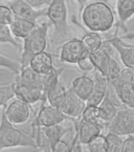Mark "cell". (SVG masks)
Returning <instances> with one entry per match:
<instances>
[{
  "label": "cell",
  "instance_id": "cell-1",
  "mask_svg": "<svg viewBox=\"0 0 134 152\" xmlns=\"http://www.w3.org/2000/svg\"><path fill=\"white\" fill-rule=\"evenodd\" d=\"M81 19L91 32L106 33L114 24V14L111 7L104 2H92L83 8Z\"/></svg>",
  "mask_w": 134,
  "mask_h": 152
},
{
  "label": "cell",
  "instance_id": "cell-2",
  "mask_svg": "<svg viewBox=\"0 0 134 152\" xmlns=\"http://www.w3.org/2000/svg\"><path fill=\"white\" fill-rule=\"evenodd\" d=\"M14 125L7 119L2 108L0 116V151L18 147H37L35 138L22 132Z\"/></svg>",
  "mask_w": 134,
  "mask_h": 152
},
{
  "label": "cell",
  "instance_id": "cell-3",
  "mask_svg": "<svg viewBox=\"0 0 134 152\" xmlns=\"http://www.w3.org/2000/svg\"><path fill=\"white\" fill-rule=\"evenodd\" d=\"M47 17L54 27L53 43L54 45L63 43L70 34L68 10L66 0H52L47 7Z\"/></svg>",
  "mask_w": 134,
  "mask_h": 152
},
{
  "label": "cell",
  "instance_id": "cell-4",
  "mask_svg": "<svg viewBox=\"0 0 134 152\" xmlns=\"http://www.w3.org/2000/svg\"><path fill=\"white\" fill-rule=\"evenodd\" d=\"M49 27V23L43 22L42 24L38 25L29 35L24 38L20 61L21 67L28 66L31 59L35 55L46 50Z\"/></svg>",
  "mask_w": 134,
  "mask_h": 152
},
{
  "label": "cell",
  "instance_id": "cell-5",
  "mask_svg": "<svg viewBox=\"0 0 134 152\" xmlns=\"http://www.w3.org/2000/svg\"><path fill=\"white\" fill-rule=\"evenodd\" d=\"M108 132L119 135H130L134 133V108L125 107L118 113L107 126Z\"/></svg>",
  "mask_w": 134,
  "mask_h": 152
},
{
  "label": "cell",
  "instance_id": "cell-6",
  "mask_svg": "<svg viewBox=\"0 0 134 152\" xmlns=\"http://www.w3.org/2000/svg\"><path fill=\"white\" fill-rule=\"evenodd\" d=\"M89 54L81 39L73 38L62 44L59 53V59L62 63L77 64L83 56Z\"/></svg>",
  "mask_w": 134,
  "mask_h": 152
},
{
  "label": "cell",
  "instance_id": "cell-7",
  "mask_svg": "<svg viewBox=\"0 0 134 152\" xmlns=\"http://www.w3.org/2000/svg\"><path fill=\"white\" fill-rule=\"evenodd\" d=\"M67 116L61 109L49 104H42L39 113L33 121V128L34 129L41 127H50L62 124Z\"/></svg>",
  "mask_w": 134,
  "mask_h": 152
},
{
  "label": "cell",
  "instance_id": "cell-8",
  "mask_svg": "<svg viewBox=\"0 0 134 152\" xmlns=\"http://www.w3.org/2000/svg\"><path fill=\"white\" fill-rule=\"evenodd\" d=\"M7 4L14 13V16L27 19L37 23L36 21L41 17L47 16V7L37 10L33 7L25 0H11Z\"/></svg>",
  "mask_w": 134,
  "mask_h": 152
},
{
  "label": "cell",
  "instance_id": "cell-9",
  "mask_svg": "<svg viewBox=\"0 0 134 152\" xmlns=\"http://www.w3.org/2000/svg\"><path fill=\"white\" fill-rule=\"evenodd\" d=\"M5 114L13 124H23L30 118V104L17 98L4 108Z\"/></svg>",
  "mask_w": 134,
  "mask_h": 152
},
{
  "label": "cell",
  "instance_id": "cell-10",
  "mask_svg": "<svg viewBox=\"0 0 134 152\" xmlns=\"http://www.w3.org/2000/svg\"><path fill=\"white\" fill-rule=\"evenodd\" d=\"M86 105V102L78 97L73 90L70 88L67 89L66 101L61 110L67 116V118L78 119L82 116Z\"/></svg>",
  "mask_w": 134,
  "mask_h": 152
},
{
  "label": "cell",
  "instance_id": "cell-11",
  "mask_svg": "<svg viewBox=\"0 0 134 152\" xmlns=\"http://www.w3.org/2000/svg\"><path fill=\"white\" fill-rule=\"evenodd\" d=\"M76 128V136L81 144L87 145L95 136L101 133L102 128L96 124L83 121L82 118L70 119Z\"/></svg>",
  "mask_w": 134,
  "mask_h": 152
},
{
  "label": "cell",
  "instance_id": "cell-12",
  "mask_svg": "<svg viewBox=\"0 0 134 152\" xmlns=\"http://www.w3.org/2000/svg\"><path fill=\"white\" fill-rule=\"evenodd\" d=\"M12 85L17 98L28 103V104H35L39 101L43 102V93L42 89L14 82V83H12Z\"/></svg>",
  "mask_w": 134,
  "mask_h": 152
},
{
  "label": "cell",
  "instance_id": "cell-13",
  "mask_svg": "<svg viewBox=\"0 0 134 152\" xmlns=\"http://www.w3.org/2000/svg\"><path fill=\"white\" fill-rule=\"evenodd\" d=\"M109 81L106 76L96 71L94 78V87L86 104L98 106L108 92Z\"/></svg>",
  "mask_w": 134,
  "mask_h": 152
},
{
  "label": "cell",
  "instance_id": "cell-14",
  "mask_svg": "<svg viewBox=\"0 0 134 152\" xmlns=\"http://www.w3.org/2000/svg\"><path fill=\"white\" fill-rule=\"evenodd\" d=\"M111 85L122 103L125 107L134 108V83L118 78Z\"/></svg>",
  "mask_w": 134,
  "mask_h": 152
},
{
  "label": "cell",
  "instance_id": "cell-15",
  "mask_svg": "<svg viewBox=\"0 0 134 152\" xmlns=\"http://www.w3.org/2000/svg\"><path fill=\"white\" fill-rule=\"evenodd\" d=\"M14 83L38 87L43 90V75L34 71L29 65L21 67V71L15 76Z\"/></svg>",
  "mask_w": 134,
  "mask_h": 152
},
{
  "label": "cell",
  "instance_id": "cell-16",
  "mask_svg": "<svg viewBox=\"0 0 134 152\" xmlns=\"http://www.w3.org/2000/svg\"><path fill=\"white\" fill-rule=\"evenodd\" d=\"M94 87V79L86 75H82L76 78L72 82L71 89L73 91L84 101L89 98Z\"/></svg>",
  "mask_w": 134,
  "mask_h": 152
},
{
  "label": "cell",
  "instance_id": "cell-17",
  "mask_svg": "<svg viewBox=\"0 0 134 152\" xmlns=\"http://www.w3.org/2000/svg\"><path fill=\"white\" fill-rule=\"evenodd\" d=\"M29 66L40 75L48 73L54 67L51 55L46 51L35 55L31 59Z\"/></svg>",
  "mask_w": 134,
  "mask_h": 152
},
{
  "label": "cell",
  "instance_id": "cell-18",
  "mask_svg": "<svg viewBox=\"0 0 134 152\" xmlns=\"http://www.w3.org/2000/svg\"><path fill=\"white\" fill-rule=\"evenodd\" d=\"M13 35L16 38L24 39L28 36L38 26L37 23L27 19L14 16V20L9 25Z\"/></svg>",
  "mask_w": 134,
  "mask_h": 152
},
{
  "label": "cell",
  "instance_id": "cell-19",
  "mask_svg": "<svg viewBox=\"0 0 134 152\" xmlns=\"http://www.w3.org/2000/svg\"><path fill=\"white\" fill-rule=\"evenodd\" d=\"M110 42L114 48L118 51L124 66L134 69V46L126 45L117 38H114Z\"/></svg>",
  "mask_w": 134,
  "mask_h": 152
},
{
  "label": "cell",
  "instance_id": "cell-20",
  "mask_svg": "<svg viewBox=\"0 0 134 152\" xmlns=\"http://www.w3.org/2000/svg\"><path fill=\"white\" fill-rule=\"evenodd\" d=\"M108 45H107V42H104L103 46L98 51L90 54L96 66V71H98L104 75H105L106 74L107 66L110 63V60L112 58V52H111L112 49L111 48H109Z\"/></svg>",
  "mask_w": 134,
  "mask_h": 152
},
{
  "label": "cell",
  "instance_id": "cell-21",
  "mask_svg": "<svg viewBox=\"0 0 134 152\" xmlns=\"http://www.w3.org/2000/svg\"><path fill=\"white\" fill-rule=\"evenodd\" d=\"M66 94L67 89L65 88L59 80L47 91L46 94V100L48 102L49 104L62 109L66 101Z\"/></svg>",
  "mask_w": 134,
  "mask_h": 152
},
{
  "label": "cell",
  "instance_id": "cell-22",
  "mask_svg": "<svg viewBox=\"0 0 134 152\" xmlns=\"http://www.w3.org/2000/svg\"><path fill=\"white\" fill-rule=\"evenodd\" d=\"M98 106H99V111H100L102 119L104 121V123L106 124V128H107L109 123L113 120V118L115 116L116 113L118 111L117 107L114 105L113 102L111 101L109 90L104 100L102 101L101 103Z\"/></svg>",
  "mask_w": 134,
  "mask_h": 152
},
{
  "label": "cell",
  "instance_id": "cell-23",
  "mask_svg": "<svg viewBox=\"0 0 134 152\" xmlns=\"http://www.w3.org/2000/svg\"><path fill=\"white\" fill-rule=\"evenodd\" d=\"M116 9L119 21L123 25L134 16V0H116Z\"/></svg>",
  "mask_w": 134,
  "mask_h": 152
},
{
  "label": "cell",
  "instance_id": "cell-24",
  "mask_svg": "<svg viewBox=\"0 0 134 152\" xmlns=\"http://www.w3.org/2000/svg\"><path fill=\"white\" fill-rule=\"evenodd\" d=\"M85 48L89 54L94 53L100 48L104 45V40L99 33L91 32L86 33L81 38Z\"/></svg>",
  "mask_w": 134,
  "mask_h": 152
},
{
  "label": "cell",
  "instance_id": "cell-25",
  "mask_svg": "<svg viewBox=\"0 0 134 152\" xmlns=\"http://www.w3.org/2000/svg\"><path fill=\"white\" fill-rule=\"evenodd\" d=\"M81 118H82L83 121L96 124L97 125L100 126L102 129L104 128H106V124L104 123V121L102 119L99 106L87 104L86 107H85V110L83 112Z\"/></svg>",
  "mask_w": 134,
  "mask_h": 152
},
{
  "label": "cell",
  "instance_id": "cell-26",
  "mask_svg": "<svg viewBox=\"0 0 134 152\" xmlns=\"http://www.w3.org/2000/svg\"><path fill=\"white\" fill-rule=\"evenodd\" d=\"M0 44H9L17 50L22 49L20 43L13 35L9 25H0Z\"/></svg>",
  "mask_w": 134,
  "mask_h": 152
},
{
  "label": "cell",
  "instance_id": "cell-27",
  "mask_svg": "<svg viewBox=\"0 0 134 152\" xmlns=\"http://www.w3.org/2000/svg\"><path fill=\"white\" fill-rule=\"evenodd\" d=\"M88 149L91 152H107V142L106 135L101 133L95 136L87 144Z\"/></svg>",
  "mask_w": 134,
  "mask_h": 152
},
{
  "label": "cell",
  "instance_id": "cell-28",
  "mask_svg": "<svg viewBox=\"0 0 134 152\" xmlns=\"http://www.w3.org/2000/svg\"><path fill=\"white\" fill-rule=\"evenodd\" d=\"M107 142V152H122L123 140L122 135L108 132L106 135Z\"/></svg>",
  "mask_w": 134,
  "mask_h": 152
},
{
  "label": "cell",
  "instance_id": "cell-29",
  "mask_svg": "<svg viewBox=\"0 0 134 152\" xmlns=\"http://www.w3.org/2000/svg\"><path fill=\"white\" fill-rule=\"evenodd\" d=\"M122 70V69H121L120 65L118 62L113 58H111L106 68V74H105V76L108 79L109 83H112L117 80L120 76Z\"/></svg>",
  "mask_w": 134,
  "mask_h": 152
},
{
  "label": "cell",
  "instance_id": "cell-30",
  "mask_svg": "<svg viewBox=\"0 0 134 152\" xmlns=\"http://www.w3.org/2000/svg\"><path fill=\"white\" fill-rule=\"evenodd\" d=\"M15 97L13 85L0 86V107L5 108L7 106L8 102Z\"/></svg>",
  "mask_w": 134,
  "mask_h": 152
},
{
  "label": "cell",
  "instance_id": "cell-31",
  "mask_svg": "<svg viewBox=\"0 0 134 152\" xmlns=\"http://www.w3.org/2000/svg\"><path fill=\"white\" fill-rule=\"evenodd\" d=\"M0 67L8 69L15 75L19 74L21 70V63L15 61L9 57L5 56L1 53H0Z\"/></svg>",
  "mask_w": 134,
  "mask_h": 152
},
{
  "label": "cell",
  "instance_id": "cell-32",
  "mask_svg": "<svg viewBox=\"0 0 134 152\" xmlns=\"http://www.w3.org/2000/svg\"><path fill=\"white\" fill-rule=\"evenodd\" d=\"M77 65L80 71L85 72V73L92 72V71L96 70V66L94 63V60L90 54H87L85 55V56H83L77 63Z\"/></svg>",
  "mask_w": 134,
  "mask_h": 152
},
{
  "label": "cell",
  "instance_id": "cell-33",
  "mask_svg": "<svg viewBox=\"0 0 134 152\" xmlns=\"http://www.w3.org/2000/svg\"><path fill=\"white\" fill-rule=\"evenodd\" d=\"M14 18V14L9 6L0 5V25H9Z\"/></svg>",
  "mask_w": 134,
  "mask_h": 152
},
{
  "label": "cell",
  "instance_id": "cell-34",
  "mask_svg": "<svg viewBox=\"0 0 134 152\" xmlns=\"http://www.w3.org/2000/svg\"><path fill=\"white\" fill-rule=\"evenodd\" d=\"M51 151L53 152H69L71 151V147L66 141L61 139L52 145Z\"/></svg>",
  "mask_w": 134,
  "mask_h": 152
},
{
  "label": "cell",
  "instance_id": "cell-35",
  "mask_svg": "<svg viewBox=\"0 0 134 152\" xmlns=\"http://www.w3.org/2000/svg\"><path fill=\"white\" fill-rule=\"evenodd\" d=\"M25 1L35 9L37 10L46 8L52 2V0H25Z\"/></svg>",
  "mask_w": 134,
  "mask_h": 152
},
{
  "label": "cell",
  "instance_id": "cell-36",
  "mask_svg": "<svg viewBox=\"0 0 134 152\" xmlns=\"http://www.w3.org/2000/svg\"><path fill=\"white\" fill-rule=\"evenodd\" d=\"M122 152H134V135H127V138L123 140Z\"/></svg>",
  "mask_w": 134,
  "mask_h": 152
},
{
  "label": "cell",
  "instance_id": "cell-37",
  "mask_svg": "<svg viewBox=\"0 0 134 152\" xmlns=\"http://www.w3.org/2000/svg\"><path fill=\"white\" fill-rule=\"evenodd\" d=\"M75 2H78V4L80 6V11H82L83 8L85 7V4L87 3V2L88 0H73Z\"/></svg>",
  "mask_w": 134,
  "mask_h": 152
}]
</instances>
